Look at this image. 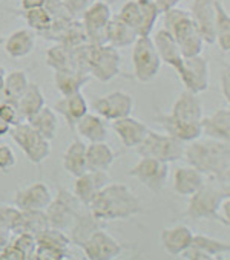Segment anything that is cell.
Here are the masks:
<instances>
[{"instance_id":"obj_11","label":"cell","mask_w":230,"mask_h":260,"mask_svg":"<svg viewBox=\"0 0 230 260\" xmlns=\"http://www.w3.org/2000/svg\"><path fill=\"white\" fill-rule=\"evenodd\" d=\"M184 89L192 93H203L209 89L210 83V68L207 58L203 55L183 58L180 68L177 69Z\"/></svg>"},{"instance_id":"obj_53","label":"cell","mask_w":230,"mask_h":260,"mask_svg":"<svg viewBox=\"0 0 230 260\" xmlns=\"http://www.w3.org/2000/svg\"><path fill=\"white\" fill-rule=\"evenodd\" d=\"M46 0H20V8L22 11L26 10H34V8H42L45 7Z\"/></svg>"},{"instance_id":"obj_6","label":"cell","mask_w":230,"mask_h":260,"mask_svg":"<svg viewBox=\"0 0 230 260\" xmlns=\"http://www.w3.org/2000/svg\"><path fill=\"white\" fill-rule=\"evenodd\" d=\"M122 55L117 48L107 43L88 46V72L92 78L107 83L120 74Z\"/></svg>"},{"instance_id":"obj_9","label":"cell","mask_w":230,"mask_h":260,"mask_svg":"<svg viewBox=\"0 0 230 260\" xmlns=\"http://www.w3.org/2000/svg\"><path fill=\"white\" fill-rule=\"evenodd\" d=\"M84 205L75 198L74 193L65 188H59L55 198H52L49 205L45 208L48 225L52 228H59L62 231H68L75 216L80 213Z\"/></svg>"},{"instance_id":"obj_39","label":"cell","mask_w":230,"mask_h":260,"mask_svg":"<svg viewBox=\"0 0 230 260\" xmlns=\"http://www.w3.org/2000/svg\"><path fill=\"white\" fill-rule=\"evenodd\" d=\"M46 64L54 69V71H62V69H71L75 68L74 58H72V51L63 46L62 43H55L46 51Z\"/></svg>"},{"instance_id":"obj_37","label":"cell","mask_w":230,"mask_h":260,"mask_svg":"<svg viewBox=\"0 0 230 260\" xmlns=\"http://www.w3.org/2000/svg\"><path fill=\"white\" fill-rule=\"evenodd\" d=\"M48 226L45 210H20L14 233H31L36 236Z\"/></svg>"},{"instance_id":"obj_17","label":"cell","mask_w":230,"mask_h":260,"mask_svg":"<svg viewBox=\"0 0 230 260\" xmlns=\"http://www.w3.org/2000/svg\"><path fill=\"white\" fill-rule=\"evenodd\" d=\"M109 182L110 178L106 170H86L84 173L75 178L72 193L84 207H88L95 198V194Z\"/></svg>"},{"instance_id":"obj_28","label":"cell","mask_w":230,"mask_h":260,"mask_svg":"<svg viewBox=\"0 0 230 260\" xmlns=\"http://www.w3.org/2000/svg\"><path fill=\"white\" fill-rule=\"evenodd\" d=\"M91 74L71 68L54 71V86L62 95H71L75 92H81V89L91 81Z\"/></svg>"},{"instance_id":"obj_18","label":"cell","mask_w":230,"mask_h":260,"mask_svg":"<svg viewBox=\"0 0 230 260\" xmlns=\"http://www.w3.org/2000/svg\"><path fill=\"white\" fill-rule=\"evenodd\" d=\"M52 198V191L45 182H33L16 191L14 205L20 210H45Z\"/></svg>"},{"instance_id":"obj_3","label":"cell","mask_w":230,"mask_h":260,"mask_svg":"<svg viewBox=\"0 0 230 260\" xmlns=\"http://www.w3.org/2000/svg\"><path fill=\"white\" fill-rule=\"evenodd\" d=\"M163 14V28L172 34L177 40L183 58L196 57L203 54L204 42L198 34V29L190 17V13L183 8H170Z\"/></svg>"},{"instance_id":"obj_20","label":"cell","mask_w":230,"mask_h":260,"mask_svg":"<svg viewBox=\"0 0 230 260\" xmlns=\"http://www.w3.org/2000/svg\"><path fill=\"white\" fill-rule=\"evenodd\" d=\"M201 132L210 140L227 141L230 140V109L221 107L209 116L201 118Z\"/></svg>"},{"instance_id":"obj_24","label":"cell","mask_w":230,"mask_h":260,"mask_svg":"<svg viewBox=\"0 0 230 260\" xmlns=\"http://www.w3.org/2000/svg\"><path fill=\"white\" fill-rule=\"evenodd\" d=\"M36 39H37V34L33 29H30V28L17 29V31L11 32L8 36V39L5 40V45H4L5 52L14 60L25 58L34 51Z\"/></svg>"},{"instance_id":"obj_45","label":"cell","mask_w":230,"mask_h":260,"mask_svg":"<svg viewBox=\"0 0 230 260\" xmlns=\"http://www.w3.org/2000/svg\"><path fill=\"white\" fill-rule=\"evenodd\" d=\"M19 216L20 208H17L16 205H0V228H7L14 233Z\"/></svg>"},{"instance_id":"obj_47","label":"cell","mask_w":230,"mask_h":260,"mask_svg":"<svg viewBox=\"0 0 230 260\" xmlns=\"http://www.w3.org/2000/svg\"><path fill=\"white\" fill-rule=\"evenodd\" d=\"M16 166H17L16 152L7 144H0V172L10 173Z\"/></svg>"},{"instance_id":"obj_44","label":"cell","mask_w":230,"mask_h":260,"mask_svg":"<svg viewBox=\"0 0 230 260\" xmlns=\"http://www.w3.org/2000/svg\"><path fill=\"white\" fill-rule=\"evenodd\" d=\"M33 258H37V260H65V258H69V248L37 245Z\"/></svg>"},{"instance_id":"obj_29","label":"cell","mask_w":230,"mask_h":260,"mask_svg":"<svg viewBox=\"0 0 230 260\" xmlns=\"http://www.w3.org/2000/svg\"><path fill=\"white\" fill-rule=\"evenodd\" d=\"M74 128L77 130L81 138H84L89 143L106 141L109 137L106 121L100 115H94L89 112L77 121Z\"/></svg>"},{"instance_id":"obj_56","label":"cell","mask_w":230,"mask_h":260,"mask_svg":"<svg viewBox=\"0 0 230 260\" xmlns=\"http://www.w3.org/2000/svg\"><path fill=\"white\" fill-rule=\"evenodd\" d=\"M5 75H7V69L4 66H0V90H2V87H4Z\"/></svg>"},{"instance_id":"obj_54","label":"cell","mask_w":230,"mask_h":260,"mask_svg":"<svg viewBox=\"0 0 230 260\" xmlns=\"http://www.w3.org/2000/svg\"><path fill=\"white\" fill-rule=\"evenodd\" d=\"M180 2H183V0H155V4H157V7L160 8L161 13H164V11H167L170 8L178 7Z\"/></svg>"},{"instance_id":"obj_33","label":"cell","mask_w":230,"mask_h":260,"mask_svg":"<svg viewBox=\"0 0 230 260\" xmlns=\"http://www.w3.org/2000/svg\"><path fill=\"white\" fill-rule=\"evenodd\" d=\"M30 83L31 81H30L25 71H22V69L10 71L5 75V81H4L2 90H0V96H2V100H7V101H11V103L17 104L19 98L28 89Z\"/></svg>"},{"instance_id":"obj_10","label":"cell","mask_w":230,"mask_h":260,"mask_svg":"<svg viewBox=\"0 0 230 260\" xmlns=\"http://www.w3.org/2000/svg\"><path fill=\"white\" fill-rule=\"evenodd\" d=\"M110 19H112V10L110 5L104 2V0H95L81 14V26L84 29L89 43L92 45L106 43V28Z\"/></svg>"},{"instance_id":"obj_14","label":"cell","mask_w":230,"mask_h":260,"mask_svg":"<svg viewBox=\"0 0 230 260\" xmlns=\"http://www.w3.org/2000/svg\"><path fill=\"white\" fill-rule=\"evenodd\" d=\"M80 248L83 249L84 257L89 260H112L123 252L122 243L104 228L95 230Z\"/></svg>"},{"instance_id":"obj_55","label":"cell","mask_w":230,"mask_h":260,"mask_svg":"<svg viewBox=\"0 0 230 260\" xmlns=\"http://www.w3.org/2000/svg\"><path fill=\"white\" fill-rule=\"evenodd\" d=\"M10 130H11V125L8 122H5L4 119H0V138H4L5 135H8Z\"/></svg>"},{"instance_id":"obj_13","label":"cell","mask_w":230,"mask_h":260,"mask_svg":"<svg viewBox=\"0 0 230 260\" xmlns=\"http://www.w3.org/2000/svg\"><path fill=\"white\" fill-rule=\"evenodd\" d=\"M134 96L123 90H115L107 95H101L94 100L92 107L103 119L113 121L132 115L134 112Z\"/></svg>"},{"instance_id":"obj_31","label":"cell","mask_w":230,"mask_h":260,"mask_svg":"<svg viewBox=\"0 0 230 260\" xmlns=\"http://www.w3.org/2000/svg\"><path fill=\"white\" fill-rule=\"evenodd\" d=\"M115 152L106 141L89 143L86 146V167L88 170H109L115 161Z\"/></svg>"},{"instance_id":"obj_34","label":"cell","mask_w":230,"mask_h":260,"mask_svg":"<svg viewBox=\"0 0 230 260\" xmlns=\"http://www.w3.org/2000/svg\"><path fill=\"white\" fill-rule=\"evenodd\" d=\"M63 169L74 178L88 170L86 167V144L80 140L72 141L63 153Z\"/></svg>"},{"instance_id":"obj_25","label":"cell","mask_w":230,"mask_h":260,"mask_svg":"<svg viewBox=\"0 0 230 260\" xmlns=\"http://www.w3.org/2000/svg\"><path fill=\"white\" fill-rule=\"evenodd\" d=\"M152 42H154V46L157 49L160 60L177 71L183 61V55H181L178 43L172 37V34L169 31H166L164 28H161L155 32Z\"/></svg>"},{"instance_id":"obj_4","label":"cell","mask_w":230,"mask_h":260,"mask_svg":"<svg viewBox=\"0 0 230 260\" xmlns=\"http://www.w3.org/2000/svg\"><path fill=\"white\" fill-rule=\"evenodd\" d=\"M228 194V184L206 179L204 184L195 191L189 201L186 214L193 220H216L218 208Z\"/></svg>"},{"instance_id":"obj_38","label":"cell","mask_w":230,"mask_h":260,"mask_svg":"<svg viewBox=\"0 0 230 260\" xmlns=\"http://www.w3.org/2000/svg\"><path fill=\"white\" fill-rule=\"evenodd\" d=\"M140 7V25L137 29L138 36H151L154 26L157 25L158 17L161 16L160 8L157 7L155 0H137Z\"/></svg>"},{"instance_id":"obj_35","label":"cell","mask_w":230,"mask_h":260,"mask_svg":"<svg viewBox=\"0 0 230 260\" xmlns=\"http://www.w3.org/2000/svg\"><path fill=\"white\" fill-rule=\"evenodd\" d=\"M45 106V95L43 90L37 83H30L28 89L23 92V95L17 101V110L23 121L36 115L42 107Z\"/></svg>"},{"instance_id":"obj_41","label":"cell","mask_w":230,"mask_h":260,"mask_svg":"<svg viewBox=\"0 0 230 260\" xmlns=\"http://www.w3.org/2000/svg\"><path fill=\"white\" fill-rule=\"evenodd\" d=\"M193 245H196L198 248H201L206 254H209L212 258H215L216 255H224V254H230V243L227 240H219L206 234H193Z\"/></svg>"},{"instance_id":"obj_48","label":"cell","mask_w":230,"mask_h":260,"mask_svg":"<svg viewBox=\"0 0 230 260\" xmlns=\"http://www.w3.org/2000/svg\"><path fill=\"white\" fill-rule=\"evenodd\" d=\"M94 2L95 0H62L63 7L74 19L80 17Z\"/></svg>"},{"instance_id":"obj_1","label":"cell","mask_w":230,"mask_h":260,"mask_svg":"<svg viewBox=\"0 0 230 260\" xmlns=\"http://www.w3.org/2000/svg\"><path fill=\"white\" fill-rule=\"evenodd\" d=\"M183 158L189 166L199 170L206 179L228 184L230 179V146L227 141L195 140L184 147Z\"/></svg>"},{"instance_id":"obj_5","label":"cell","mask_w":230,"mask_h":260,"mask_svg":"<svg viewBox=\"0 0 230 260\" xmlns=\"http://www.w3.org/2000/svg\"><path fill=\"white\" fill-rule=\"evenodd\" d=\"M10 135L31 164L40 166L49 158L51 141L45 140L34 127H31L28 121H20L11 125Z\"/></svg>"},{"instance_id":"obj_51","label":"cell","mask_w":230,"mask_h":260,"mask_svg":"<svg viewBox=\"0 0 230 260\" xmlns=\"http://www.w3.org/2000/svg\"><path fill=\"white\" fill-rule=\"evenodd\" d=\"M221 92H222L224 100H227V103H228L230 101V72H228V69L222 71V75H221Z\"/></svg>"},{"instance_id":"obj_52","label":"cell","mask_w":230,"mask_h":260,"mask_svg":"<svg viewBox=\"0 0 230 260\" xmlns=\"http://www.w3.org/2000/svg\"><path fill=\"white\" fill-rule=\"evenodd\" d=\"M13 239V231L7 228H0V252H2L11 242Z\"/></svg>"},{"instance_id":"obj_49","label":"cell","mask_w":230,"mask_h":260,"mask_svg":"<svg viewBox=\"0 0 230 260\" xmlns=\"http://www.w3.org/2000/svg\"><path fill=\"white\" fill-rule=\"evenodd\" d=\"M178 257H181L184 260H213L209 254H206L201 248H198L193 243H190Z\"/></svg>"},{"instance_id":"obj_26","label":"cell","mask_w":230,"mask_h":260,"mask_svg":"<svg viewBox=\"0 0 230 260\" xmlns=\"http://www.w3.org/2000/svg\"><path fill=\"white\" fill-rule=\"evenodd\" d=\"M170 115L174 118H178V119L198 121L199 122L201 118L204 116V107H203V103L196 93L184 90L175 100V103L170 109Z\"/></svg>"},{"instance_id":"obj_19","label":"cell","mask_w":230,"mask_h":260,"mask_svg":"<svg viewBox=\"0 0 230 260\" xmlns=\"http://www.w3.org/2000/svg\"><path fill=\"white\" fill-rule=\"evenodd\" d=\"M112 128L120 138L122 144L128 149H135L148 135L149 127L134 116H125L112 121Z\"/></svg>"},{"instance_id":"obj_46","label":"cell","mask_w":230,"mask_h":260,"mask_svg":"<svg viewBox=\"0 0 230 260\" xmlns=\"http://www.w3.org/2000/svg\"><path fill=\"white\" fill-rule=\"evenodd\" d=\"M0 119H4L10 125H14L17 122L23 121L17 110V104L7 101V100H0Z\"/></svg>"},{"instance_id":"obj_43","label":"cell","mask_w":230,"mask_h":260,"mask_svg":"<svg viewBox=\"0 0 230 260\" xmlns=\"http://www.w3.org/2000/svg\"><path fill=\"white\" fill-rule=\"evenodd\" d=\"M117 17L137 31L138 25H140V7H138L137 0H128V2L120 8Z\"/></svg>"},{"instance_id":"obj_12","label":"cell","mask_w":230,"mask_h":260,"mask_svg":"<svg viewBox=\"0 0 230 260\" xmlns=\"http://www.w3.org/2000/svg\"><path fill=\"white\" fill-rule=\"evenodd\" d=\"M128 175L138 179L151 191L161 193L169 178V162H163L149 156H141V159L128 172Z\"/></svg>"},{"instance_id":"obj_2","label":"cell","mask_w":230,"mask_h":260,"mask_svg":"<svg viewBox=\"0 0 230 260\" xmlns=\"http://www.w3.org/2000/svg\"><path fill=\"white\" fill-rule=\"evenodd\" d=\"M89 211L101 222L126 220L143 213L138 196L125 184H106L88 205Z\"/></svg>"},{"instance_id":"obj_30","label":"cell","mask_w":230,"mask_h":260,"mask_svg":"<svg viewBox=\"0 0 230 260\" xmlns=\"http://www.w3.org/2000/svg\"><path fill=\"white\" fill-rule=\"evenodd\" d=\"M137 37H138V34L134 28L126 25L117 16H112V19L109 20L107 28H106V43L107 45L117 48V49L128 48V46L134 45Z\"/></svg>"},{"instance_id":"obj_27","label":"cell","mask_w":230,"mask_h":260,"mask_svg":"<svg viewBox=\"0 0 230 260\" xmlns=\"http://www.w3.org/2000/svg\"><path fill=\"white\" fill-rule=\"evenodd\" d=\"M98 228H103L101 226V220H98L91 211L88 207H83L80 210V213L75 216L74 222L71 223L69 226V240L71 243L77 245V246H81L86 239Z\"/></svg>"},{"instance_id":"obj_36","label":"cell","mask_w":230,"mask_h":260,"mask_svg":"<svg viewBox=\"0 0 230 260\" xmlns=\"http://www.w3.org/2000/svg\"><path fill=\"white\" fill-rule=\"evenodd\" d=\"M215 43L222 52L230 51V16L219 0H215Z\"/></svg>"},{"instance_id":"obj_22","label":"cell","mask_w":230,"mask_h":260,"mask_svg":"<svg viewBox=\"0 0 230 260\" xmlns=\"http://www.w3.org/2000/svg\"><path fill=\"white\" fill-rule=\"evenodd\" d=\"M55 112L60 113L68 125L71 128L75 127L77 121L88 113L89 110V104L86 101V98L83 96L81 92H75V93H71V95H63L60 100L55 101Z\"/></svg>"},{"instance_id":"obj_23","label":"cell","mask_w":230,"mask_h":260,"mask_svg":"<svg viewBox=\"0 0 230 260\" xmlns=\"http://www.w3.org/2000/svg\"><path fill=\"white\" fill-rule=\"evenodd\" d=\"M204 181H206V176L199 170H196L192 166H183V167L175 169L172 187L177 194L189 198L195 191L199 190V187L204 184Z\"/></svg>"},{"instance_id":"obj_16","label":"cell","mask_w":230,"mask_h":260,"mask_svg":"<svg viewBox=\"0 0 230 260\" xmlns=\"http://www.w3.org/2000/svg\"><path fill=\"white\" fill-rule=\"evenodd\" d=\"M190 17L207 45L215 43V0H193L190 7Z\"/></svg>"},{"instance_id":"obj_50","label":"cell","mask_w":230,"mask_h":260,"mask_svg":"<svg viewBox=\"0 0 230 260\" xmlns=\"http://www.w3.org/2000/svg\"><path fill=\"white\" fill-rule=\"evenodd\" d=\"M218 222H221L227 228L230 226V196L222 199L218 208Z\"/></svg>"},{"instance_id":"obj_40","label":"cell","mask_w":230,"mask_h":260,"mask_svg":"<svg viewBox=\"0 0 230 260\" xmlns=\"http://www.w3.org/2000/svg\"><path fill=\"white\" fill-rule=\"evenodd\" d=\"M22 17L25 19L28 28L33 29L34 32L45 34L52 26V16L49 14V11L45 7L34 8V10H26V11L22 13Z\"/></svg>"},{"instance_id":"obj_7","label":"cell","mask_w":230,"mask_h":260,"mask_svg":"<svg viewBox=\"0 0 230 260\" xmlns=\"http://www.w3.org/2000/svg\"><path fill=\"white\" fill-rule=\"evenodd\" d=\"M134 75L140 83H151L160 74L163 61L160 60L151 36H138L132 45Z\"/></svg>"},{"instance_id":"obj_21","label":"cell","mask_w":230,"mask_h":260,"mask_svg":"<svg viewBox=\"0 0 230 260\" xmlns=\"http://www.w3.org/2000/svg\"><path fill=\"white\" fill-rule=\"evenodd\" d=\"M193 230L184 223H178L161 231V245L170 255H180L193 240Z\"/></svg>"},{"instance_id":"obj_8","label":"cell","mask_w":230,"mask_h":260,"mask_svg":"<svg viewBox=\"0 0 230 260\" xmlns=\"http://www.w3.org/2000/svg\"><path fill=\"white\" fill-rule=\"evenodd\" d=\"M140 156H149L163 162H175L184 155V144L167 134L149 130L146 138L135 147Z\"/></svg>"},{"instance_id":"obj_42","label":"cell","mask_w":230,"mask_h":260,"mask_svg":"<svg viewBox=\"0 0 230 260\" xmlns=\"http://www.w3.org/2000/svg\"><path fill=\"white\" fill-rule=\"evenodd\" d=\"M11 243L20 251V254L23 255V260H31L34 257L36 252V236L31 233H16V236H13Z\"/></svg>"},{"instance_id":"obj_15","label":"cell","mask_w":230,"mask_h":260,"mask_svg":"<svg viewBox=\"0 0 230 260\" xmlns=\"http://www.w3.org/2000/svg\"><path fill=\"white\" fill-rule=\"evenodd\" d=\"M155 121L164 128V132L183 144H189L201 138V122L198 121H184L174 118L170 113H161L155 116Z\"/></svg>"},{"instance_id":"obj_32","label":"cell","mask_w":230,"mask_h":260,"mask_svg":"<svg viewBox=\"0 0 230 260\" xmlns=\"http://www.w3.org/2000/svg\"><path fill=\"white\" fill-rule=\"evenodd\" d=\"M31 127H34L37 132L48 141L55 140L57 137V130H59V119L55 115V110L48 107L46 104L31 118L26 119Z\"/></svg>"}]
</instances>
